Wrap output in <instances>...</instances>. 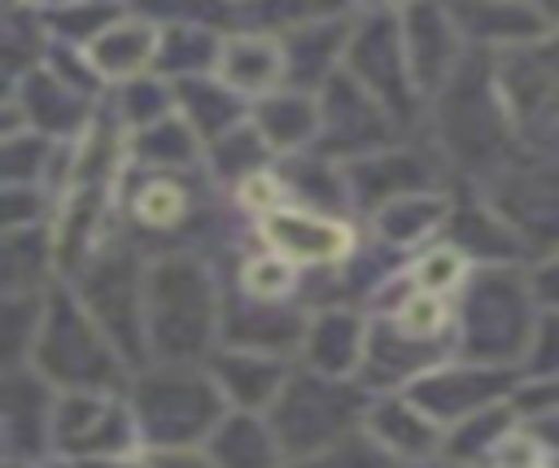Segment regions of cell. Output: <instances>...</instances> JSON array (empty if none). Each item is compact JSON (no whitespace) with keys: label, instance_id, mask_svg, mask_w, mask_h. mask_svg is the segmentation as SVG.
I'll list each match as a JSON object with an SVG mask.
<instances>
[{"label":"cell","instance_id":"3957f363","mask_svg":"<svg viewBox=\"0 0 559 468\" xmlns=\"http://www.w3.org/2000/svg\"><path fill=\"white\" fill-rule=\"evenodd\" d=\"M223 411L227 402L218 398L214 381L188 367L144 372L131 389L140 446H153V451H201L214 424L223 420Z\"/></svg>","mask_w":559,"mask_h":468},{"label":"cell","instance_id":"44dd1931","mask_svg":"<svg viewBox=\"0 0 559 468\" xmlns=\"http://www.w3.org/2000/svg\"><path fill=\"white\" fill-rule=\"evenodd\" d=\"M450 17L472 39H493L507 48H524V44L546 39V13L528 9V4H472V9H454Z\"/></svg>","mask_w":559,"mask_h":468},{"label":"cell","instance_id":"ac0fdd59","mask_svg":"<svg viewBox=\"0 0 559 468\" xmlns=\"http://www.w3.org/2000/svg\"><path fill=\"white\" fill-rule=\"evenodd\" d=\"M306 363L314 376H332L345 381L354 367H362V350H367V332L354 315L345 311H328L319 315L306 332Z\"/></svg>","mask_w":559,"mask_h":468},{"label":"cell","instance_id":"30bf717a","mask_svg":"<svg viewBox=\"0 0 559 468\" xmlns=\"http://www.w3.org/2000/svg\"><path fill=\"white\" fill-rule=\"evenodd\" d=\"M441 127H445V144L463 162H485V157L498 153V136L507 127V109H502L498 96H489L485 79H467V74L454 70Z\"/></svg>","mask_w":559,"mask_h":468},{"label":"cell","instance_id":"ba28073f","mask_svg":"<svg viewBox=\"0 0 559 468\" xmlns=\"http://www.w3.org/2000/svg\"><path fill=\"white\" fill-rule=\"evenodd\" d=\"M498 101L507 118L524 127H550L559 118V44H524L502 57Z\"/></svg>","mask_w":559,"mask_h":468},{"label":"cell","instance_id":"8fae6325","mask_svg":"<svg viewBox=\"0 0 559 468\" xmlns=\"http://www.w3.org/2000/svg\"><path fill=\"white\" fill-rule=\"evenodd\" d=\"M493 214L511 227V236L559 249V166L511 171L498 188Z\"/></svg>","mask_w":559,"mask_h":468},{"label":"cell","instance_id":"5bb4252c","mask_svg":"<svg viewBox=\"0 0 559 468\" xmlns=\"http://www.w3.org/2000/svg\"><path fill=\"white\" fill-rule=\"evenodd\" d=\"M48 420H52V394L35 376H0V451L4 459H39L48 451Z\"/></svg>","mask_w":559,"mask_h":468},{"label":"cell","instance_id":"d4e9b609","mask_svg":"<svg viewBox=\"0 0 559 468\" xmlns=\"http://www.w3.org/2000/svg\"><path fill=\"white\" fill-rule=\"evenodd\" d=\"M441 214H445V201L441 197H419L415 192V197H397V201L380 206L376 227H380V236L389 245H411V241L428 236L441 223Z\"/></svg>","mask_w":559,"mask_h":468},{"label":"cell","instance_id":"8992f818","mask_svg":"<svg viewBox=\"0 0 559 468\" xmlns=\"http://www.w3.org/2000/svg\"><path fill=\"white\" fill-rule=\"evenodd\" d=\"M533 315H528V289L507 271H485L467 289L463 306V346L480 367H498L511 354H524L533 341Z\"/></svg>","mask_w":559,"mask_h":468},{"label":"cell","instance_id":"603a6c76","mask_svg":"<svg viewBox=\"0 0 559 468\" xmlns=\"http://www.w3.org/2000/svg\"><path fill=\"white\" fill-rule=\"evenodd\" d=\"M345 184H354L358 197L371 201V206H376L380 192H384V206H389V201H397V197H415V188H424V166H419L415 157H397V153L362 157V162L345 175Z\"/></svg>","mask_w":559,"mask_h":468},{"label":"cell","instance_id":"5b68a950","mask_svg":"<svg viewBox=\"0 0 559 468\" xmlns=\"http://www.w3.org/2000/svg\"><path fill=\"white\" fill-rule=\"evenodd\" d=\"M48 451L66 464H109L140 451L131 402L114 389H70L52 398Z\"/></svg>","mask_w":559,"mask_h":468},{"label":"cell","instance_id":"277c9868","mask_svg":"<svg viewBox=\"0 0 559 468\" xmlns=\"http://www.w3.org/2000/svg\"><path fill=\"white\" fill-rule=\"evenodd\" d=\"M31 363L44 385H57L61 394L70 389H114L122 359L105 341V332L92 324V315L66 297L52 293V302L39 315L35 341H31Z\"/></svg>","mask_w":559,"mask_h":468},{"label":"cell","instance_id":"f1b7e54d","mask_svg":"<svg viewBox=\"0 0 559 468\" xmlns=\"http://www.w3.org/2000/svg\"><path fill=\"white\" fill-rule=\"evenodd\" d=\"M293 284V271L271 254V258H253L249 267H245V289H249V297H280L284 289Z\"/></svg>","mask_w":559,"mask_h":468},{"label":"cell","instance_id":"7a4b0ae2","mask_svg":"<svg viewBox=\"0 0 559 468\" xmlns=\"http://www.w3.org/2000/svg\"><path fill=\"white\" fill-rule=\"evenodd\" d=\"M362 416H367V398L354 381H332L314 372L288 376L275 402L266 407V424L284 459H306L349 442L354 433H362L358 429Z\"/></svg>","mask_w":559,"mask_h":468},{"label":"cell","instance_id":"52a82bcc","mask_svg":"<svg viewBox=\"0 0 559 468\" xmlns=\"http://www.w3.org/2000/svg\"><path fill=\"white\" fill-rule=\"evenodd\" d=\"M345 57H349V79L380 109L406 114V101H411V87L415 83H411V70H406L402 26H393V13L367 17V26L345 39Z\"/></svg>","mask_w":559,"mask_h":468},{"label":"cell","instance_id":"9c48e42d","mask_svg":"<svg viewBox=\"0 0 559 468\" xmlns=\"http://www.w3.org/2000/svg\"><path fill=\"white\" fill-rule=\"evenodd\" d=\"M507 394V372L502 367H445V372H428L419 381L406 385V398L445 433L459 420L498 407Z\"/></svg>","mask_w":559,"mask_h":468},{"label":"cell","instance_id":"83f0119b","mask_svg":"<svg viewBox=\"0 0 559 468\" xmlns=\"http://www.w3.org/2000/svg\"><path fill=\"white\" fill-rule=\"evenodd\" d=\"M485 468H550V455L542 451V442L533 437V433H507L498 446H493V455L485 459Z\"/></svg>","mask_w":559,"mask_h":468},{"label":"cell","instance_id":"6da1fadb","mask_svg":"<svg viewBox=\"0 0 559 468\" xmlns=\"http://www.w3.org/2000/svg\"><path fill=\"white\" fill-rule=\"evenodd\" d=\"M144 346L162 359V367H188L192 359H210L214 337V293L197 262L166 258L153 267L144 289Z\"/></svg>","mask_w":559,"mask_h":468},{"label":"cell","instance_id":"484cf974","mask_svg":"<svg viewBox=\"0 0 559 468\" xmlns=\"http://www.w3.org/2000/svg\"><path fill=\"white\" fill-rule=\"evenodd\" d=\"M280 468H397L384 451H376L362 433H354L349 442L332 446V451H319V455H306V459H284Z\"/></svg>","mask_w":559,"mask_h":468},{"label":"cell","instance_id":"7c38bea8","mask_svg":"<svg viewBox=\"0 0 559 468\" xmlns=\"http://www.w3.org/2000/svg\"><path fill=\"white\" fill-rule=\"evenodd\" d=\"M262 236L275 258H293V262H336L354 249V232L341 219L306 206H266Z\"/></svg>","mask_w":559,"mask_h":468},{"label":"cell","instance_id":"e0dca14e","mask_svg":"<svg viewBox=\"0 0 559 468\" xmlns=\"http://www.w3.org/2000/svg\"><path fill=\"white\" fill-rule=\"evenodd\" d=\"M201 455L210 468H280L284 464L266 416H253V411H223Z\"/></svg>","mask_w":559,"mask_h":468},{"label":"cell","instance_id":"4316f807","mask_svg":"<svg viewBox=\"0 0 559 468\" xmlns=\"http://www.w3.org/2000/svg\"><path fill=\"white\" fill-rule=\"evenodd\" d=\"M135 214H140L144 223H153V227H170V223L183 214V188H179L175 179H166V175L148 179V184L135 192Z\"/></svg>","mask_w":559,"mask_h":468},{"label":"cell","instance_id":"f546056e","mask_svg":"<svg viewBox=\"0 0 559 468\" xmlns=\"http://www.w3.org/2000/svg\"><path fill=\"white\" fill-rule=\"evenodd\" d=\"M533 293H537L546 306H559V249L550 254L546 267H537V276H533Z\"/></svg>","mask_w":559,"mask_h":468},{"label":"cell","instance_id":"2e32d148","mask_svg":"<svg viewBox=\"0 0 559 468\" xmlns=\"http://www.w3.org/2000/svg\"><path fill=\"white\" fill-rule=\"evenodd\" d=\"M402 48H406V70L415 87H437L450 83L454 57H459V26L441 9H406L402 17Z\"/></svg>","mask_w":559,"mask_h":468},{"label":"cell","instance_id":"9a60e30c","mask_svg":"<svg viewBox=\"0 0 559 468\" xmlns=\"http://www.w3.org/2000/svg\"><path fill=\"white\" fill-rule=\"evenodd\" d=\"M362 437H367L376 451H384L397 468H402V464H419V459H428V455L441 451V429H437L406 394H402V398H380V402H371L367 416H362Z\"/></svg>","mask_w":559,"mask_h":468},{"label":"cell","instance_id":"cb8c5ba5","mask_svg":"<svg viewBox=\"0 0 559 468\" xmlns=\"http://www.w3.org/2000/svg\"><path fill=\"white\" fill-rule=\"evenodd\" d=\"M314 127H319V105L306 96H271L253 122V131L271 149H297L306 136H314Z\"/></svg>","mask_w":559,"mask_h":468},{"label":"cell","instance_id":"4dcf8cb0","mask_svg":"<svg viewBox=\"0 0 559 468\" xmlns=\"http://www.w3.org/2000/svg\"><path fill=\"white\" fill-rule=\"evenodd\" d=\"M528 433L542 442V451H546V455H559V411H546V416H537Z\"/></svg>","mask_w":559,"mask_h":468},{"label":"cell","instance_id":"ffe728a7","mask_svg":"<svg viewBox=\"0 0 559 468\" xmlns=\"http://www.w3.org/2000/svg\"><path fill=\"white\" fill-rule=\"evenodd\" d=\"M218 74L236 92H271L284 79V48H280V39L236 35L218 52Z\"/></svg>","mask_w":559,"mask_h":468},{"label":"cell","instance_id":"4fadbf2b","mask_svg":"<svg viewBox=\"0 0 559 468\" xmlns=\"http://www.w3.org/2000/svg\"><path fill=\"white\" fill-rule=\"evenodd\" d=\"M205 376L214 381V389H218V398L227 402V411H253V416H266V407L275 402V394H280L284 381H288L280 354L240 350V346L210 350Z\"/></svg>","mask_w":559,"mask_h":468},{"label":"cell","instance_id":"d6986e66","mask_svg":"<svg viewBox=\"0 0 559 468\" xmlns=\"http://www.w3.org/2000/svg\"><path fill=\"white\" fill-rule=\"evenodd\" d=\"M323 122H328V131H336V136H349L345 144H354V149H371V144H380V136H384V109L354 83V79H332L328 83V92H323Z\"/></svg>","mask_w":559,"mask_h":468},{"label":"cell","instance_id":"7402d4cb","mask_svg":"<svg viewBox=\"0 0 559 468\" xmlns=\"http://www.w3.org/2000/svg\"><path fill=\"white\" fill-rule=\"evenodd\" d=\"M153 52H157V31L148 22H118L109 31H96L87 48L100 74H140Z\"/></svg>","mask_w":559,"mask_h":468}]
</instances>
